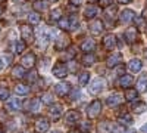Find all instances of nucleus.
<instances>
[{
    "label": "nucleus",
    "instance_id": "25",
    "mask_svg": "<svg viewBox=\"0 0 147 133\" xmlns=\"http://www.w3.org/2000/svg\"><path fill=\"white\" fill-rule=\"evenodd\" d=\"M84 15H85V18H87V19H93L97 15V8L94 5H88L87 8H85Z\"/></svg>",
    "mask_w": 147,
    "mask_h": 133
},
{
    "label": "nucleus",
    "instance_id": "32",
    "mask_svg": "<svg viewBox=\"0 0 147 133\" xmlns=\"http://www.w3.org/2000/svg\"><path fill=\"white\" fill-rule=\"evenodd\" d=\"M49 8V5H47V2L46 0H37V2L34 3V9L37 10V12H43V10H46Z\"/></svg>",
    "mask_w": 147,
    "mask_h": 133
},
{
    "label": "nucleus",
    "instance_id": "44",
    "mask_svg": "<svg viewBox=\"0 0 147 133\" xmlns=\"http://www.w3.org/2000/svg\"><path fill=\"white\" fill-rule=\"evenodd\" d=\"M99 2H100V6L102 8H107V6H110V5L113 3V0H99Z\"/></svg>",
    "mask_w": 147,
    "mask_h": 133
},
{
    "label": "nucleus",
    "instance_id": "11",
    "mask_svg": "<svg viewBox=\"0 0 147 133\" xmlns=\"http://www.w3.org/2000/svg\"><path fill=\"white\" fill-rule=\"evenodd\" d=\"M122 101H124V96H122L121 93H112L109 96V98L106 99V104L109 105V106H118V105H121L122 104Z\"/></svg>",
    "mask_w": 147,
    "mask_h": 133
},
{
    "label": "nucleus",
    "instance_id": "54",
    "mask_svg": "<svg viewBox=\"0 0 147 133\" xmlns=\"http://www.w3.org/2000/svg\"><path fill=\"white\" fill-rule=\"evenodd\" d=\"M49 2H57V0H49Z\"/></svg>",
    "mask_w": 147,
    "mask_h": 133
},
{
    "label": "nucleus",
    "instance_id": "33",
    "mask_svg": "<svg viewBox=\"0 0 147 133\" xmlns=\"http://www.w3.org/2000/svg\"><path fill=\"white\" fill-rule=\"evenodd\" d=\"M28 22L32 24V25H37V24L40 22V15H38V12H32V14L28 15Z\"/></svg>",
    "mask_w": 147,
    "mask_h": 133
},
{
    "label": "nucleus",
    "instance_id": "42",
    "mask_svg": "<svg viewBox=\"0 0 147 133\" xmlns=\"http://www.w3.org/2000/svg\"><path fill=\"white\" fill-rule=\"evenodd\" d=\"M25 44H27V43L24 42V40H22V42L18 40V43H16V52H18V53H22L24 49H25Z\"/></svg>",
    "mask_w": 147,
    "mask_h": 133
},
{
    "label": "nucleus",
    "instance_id": "16",
    "mask_svg": "<svg viewBox=\"0 0 147 133\" xmlns=\"http://www.w3.org/2000/svg\"><path fill=\"white\" fill-rule=\"evenodd\" d=\"M136 90L138 93L147 92V72H143V74L138 77V80H137V89Z\"/></svg>",
    "mask_w": 147,
    "mask_h": 133
},
{
    "label": "nucleus",
    "instance_id": "48",
    "mask_svg": "<svg viewBox=\"0 0 147 133\" xmlns=\"http://www.w3.org/2000/svg\"><path fill=\"white\" fill-rule=\"evenodd\" d=\"M71 3H72V5H75V6H78V5L81 3V0H71Z\"/></svg>",
    "mask_w": 147,
    "mask_h": 133
},
{
    "label": "nucleus",
    "instance_id": "28",
    "mask_svg": "<svg viewBox=\"0 0 147 133\" xmlns=\"http://www.w3.org/2000/svg\"><path fill=\"white\" fill-rule=\"evenodd\" d=\"M0 61H2L3 67H9L12 64V61H13V55L12 53H3V55H0Z\"/></svg>",
    "mask_w": 147,
    "mask_h": 133
},
{
    "label": "nucleus",
    "instance_id": "6",
    "mask_svg": "<svg viewBox=\"0 0 147 133\" xmlns=\"http://www.w3.org/2000/svg\"><path fill=\"white\" fill-rule=\"evenodd\" d=\"M49 127H50V123H49V120L44 118V117L38 118V120L34 123V130H35V133H46V132L49 130Z\"/></svg>",
    "mask_w": 147,
    "mask_h": 133
},
{
    "label": "nucleus",
    "instance_id": "40",
    "mask_svg": "<svg viewBox=\"0 0 147 133\" xmlns=\"http://www.w3.org/2000/svg\"><path fill=\"white\" fill-rule=\"evenodd\" d=\"M41 99H43V102H44V104L50 105V104H53V95H52V93H44Z\"/></svg>",
    "mask_w": 147,
    "mask_h": 133
},
{
    "label": "nucleus",
    "instance_id": "52",
    "mask_svg": "<svg viewBox=\"0 0 147 133\" xmlns=\"http://www.w3.org/2000/svg\"><path fill=\"white\" fill-rule=\"evenodd\" d=\"M2 12H3V8H2V6H0V15H2Z\"/></svg>",
    "mask_w": 147,
    "mask_h": 133
},
{
    "label": "nucleus",
    "instance_id": "21",
    "mask_svg": "<svg viewBox=\"0 0 147 133\" xmlns=\"http://www.w3.org/2000/svg\"><path fill=\"white\" fill-rule=\"evenodd\" d=\"M94 47H96V43H94V40H91V39H85V40L82 42V44H81V49H82V52H85V53L93 52Z\"/></svg>",
    "mask_w": 147,
    "mask_h": 133
},
{
    "label": "nucleus",
    "instance_id": "19",
    "mask_svg": "<svg viewBox=\"0 0 147 133\" xmlns=\"http://www.w3.org/2000/svg\"><path fill=\"white\" fill-rule=\"evenodd\" d=\"M125 39H127V42L128 43H136L137 40H138V31L136 30V28H128L127 31H125Z\"/></svg>",
    "mask_w": 147,
    "mask_h": 133
},
{
    "label": "nucleus",
    "instance_id": "55",
    "mask_svg": "<svg viewBox=\"0 0 147 133\" xmlns=\"http://www.w3.org/2000/svg\"><path fill=\"white\" fill-rule=\"evenodd\" d=\"M52 133H60V132H57V130H56V132H52Z\"/></svg>",
    "mask_w": 147,
    "mask_h": 133
},
{
    "label": "nucleus",
    "instance_id": "45",
    "mask_svg": "<svg viewBox=\"0 0 147 133\" xmlns=\"http://www.w3.org/2000/svg\"><path fill=\"white\" fill-rule=\"evenodd\" d=\"M80 129H81V132H84V133L88 132V130H90V123H82Z\"/></svg>",
    "mask_w": 147,
    "mask_h": 133
},
{
    "label": "nucleus",
    "instance_id": "49",
    "mask_svg": "<svg viewBox=\"0 0 147 133\" xmlns=\"http://www.w3.org/2000/svg\"><path fill=\"white\" fill-rule=\"evenodd\" d=\"M141 132H143V133H147V124H144V126L141 127Z\"/></svg>",
    "mask_w": 147,
    "mask_h": 133
},
{
    "label": "nucleus",
    "instance_id": "30",
    "mask_svg": "<svg viewBox=\"0 0 147 133\" xmlns=\"http://www.w3.org/2000/svg\"><path fill=\"white\" fill-rule=\"evenodd\" d=\"M38 106H40V101L38 99H31V102H28V105H27V110L30 113H37L38 111Z\"/></svg>",
    "mask_w": 147,
    "mask_h": 133
},
{
    "label": "nucleus",
    "instance_id": "37",
    "mask_svg": "<svg viewBox=\"0 0 147 133\" xmlns=\"http://www.w3.org/2000/svg\"><path fill=\"white\" fill-rule=\"evenodd\" d=\"M57 22L60 30H69V18H60Z\"/></svg>",
    "mask_w": 147,
    "mask_h": 133
},
{
    "label": "nucleus",
    "instance_id": "3",
    "mask_svg": "<svg viewBox=\"0 0 147 133\" xmlns=\"http://www.w3.org/2000/svg\"><path fill=\"white\" fill-rule=\"evenodd\" d=\"M100 113H102V102L99 99H96L90 104L88 110H87V115L88 118H97L100 115Z\"/></svg>",
    "mask_w": 147,
    "mask_h": 133
},
{
    "label": "nucleus",
    "instance_id": "5",
    "mask_svg": "<svg viewBox=\"0 0 147 133\" xmlns=\"http://www.w3.org/2000/svg\"><path fill=\"white\" fill-rule=\"evenodd\" d=\"M134 19H136V12L131 10V9H124V10L121 12V15H119L121 24H125V25L131 24Z\"/></svg>",
    "mask_w": 147,
    "mask_h": 133
},
{
    "label": "nucleus",
    "instance_id": "29",
    "mask_svg": "<svg viewBox=\"0 0 147 133\" xmlns=\"http://www.w3.org/2000/svg\"><path fill=\"white\" fill-rule=\"evenodd\" d=\"M137 96H138V92H137L136 89H127V90H125V99H127V101L134 102V101L137 99Z\"/></svg>",
    "mask_w": 147,
    "mask_h": 133
},
{
    "label": "nucleus",
    "instance_id": "58",
    "mask_svg": "<svg viewBox=\"0 0 147 133\" xmlns=\"http://www.w3.org/2000/svg\"><path fill=\"white\" fill-rule=\"evenodd\" d=\"M146 58H147V53H146Z\"/></svg>",
    "mask_w": 147,
    "mask_h": 133
},
{
    "label": "nucleus",
    "instance_id": "50",
    "mask_svg": "<svg viewBox=\"0 0 147 133\" xmlns=\"http://www.w3.org/2000/svg\"><path fill=\"white\" fill-rule=\"evenodd\" d=\"M143 18H144V19H147V9H144V10H143Z\"/></svg>",
    "mask_w": 147,
    "mask_h": 133
},
{
    "label": "nucleus",
    "instance_id": "56",
    "mask_svg": "<svg viewBox=\"0 0 147 133\" xmlns=\"http://www.w3.org/2000/svg\"><path fill=\"white\" fill-rule=\"evenodd\" d=\"M69 133H78V132H69Z\"/></svg>",
    "mask_w": 147,
    "mask_h": 133
},
{
    "label": "nucleus",
    "instance_id": "53",
    "mask_svg": "<svg viewBox=\"0 0 147 133\" xmlns=\"http://www.w3.org/2000/svg\"><path fill=\"white\" fill-rule=\"evenodd\" d=\"M88 2H91V3H94V2H97V0H88Z\"/></svg>",
    "mask_w": 147,
    "mask_h": 133
},
{
    "label": "nucleus",
    "instance_id": "15",
    "mask_svg": "<svg viewBox=\"0 0 147 133\" xmlns=\"http://www.w3.org/2000/svg\"><path fill=\"white\" fill-rule=\"evenodd\" d=\"M103 46L106 47L107 50H113L115 46H116V35H113V34L105 35V39H103Z\"/></svg>",
    "mask_w": 147,
    "mask_h": 133
},
{
    "label": "nucleus",
    "instance_id": "14",
    "mask_svg": "<svg viewBox=\"0 0 147 133\" xmlns=\"http://www.w3.org/2000/svg\"><path fill=\"white\" fill-rule=\"evenodd\" d=\"M78 120H80V113H78V111H75V110L68 111V113H66V115H65V123H66L68 126L75 124V123L78 121Z\"/></svg>",
    "mask_w": 147,
    "mask_h": 133
},
{
    "label": "nucleus",
    "instance_id": "24",
    "mask_svg": "<svg viewBox=\"0 0 147 133\" xmlns=\"http://www.w3.org/2000/svg\"><path fill=\"white\" fill-rule=\"evenodd\" d=\"M132 83H134V77L129 76V74H124L121 77V80H119V84L122 87H129Z\"/></svg>",
    "mask_w": 147,
    "mask_h": 133
},
{
    "label": "nucleus",
    "instance_id": "47",
    "mask_svg": "<svg viewBox=\"0 0 147 133\" xmlns=\"http://www.w3.org/2000/svg\"><path fill=\"white\" fill-rule=\"evenodd\" d=\"M118 2H119L121 5H127V3H129V2H132V0H118Z\"/></svg>",
    "mask_w": 147,
    "mask_h": 133
},
{
    "label": "nucleus",
    "instance_id": "13",
    "mask_svg": "<svg viewBox=\"0 0 147 133\" xmlns=\"http://www.w3.org/2000/svg\"><path fill=\"white\" fill-rule=\"evenodd\" d=\"M106 64H107V67H112V68L116 67V65H119V64H122V55L118 53V52H113L112 55L106 59Z\"/></svg>",
    "mask_w": 147,
    "mask_h": 133
},
{
    "label": "nucleus",
    "instance_id": "7",
    "mask_svg": "<svg viewBox=\"0 0 147 133\" xmlns=\"http://www.w3.org/2000/svg\"><path fill=\"white\" fill-rule=\"evenodd\" d=\"M71 44V40H69V37L68 35H65V34H60V35H57V40L55 42V47H56V50H65V47H68Z\"/></svg>",
    "mask_w": 147,
    "mask_h": 133
},
{
    "label": "nucleus",
    "instance_id": "23",
    "mask_svg": "<svg viewBox=\"0 0 147 133\" xmlns=\"http://www.w3.org/2000/svg\"><path fill=\"white\" fill-rule=\"evenodd\" d=\"M6 106L9 108L10 111H19L21 110V101L18 98H10L6 104Z\"/></svg>",
    "mask_w": 147,
    "mask_h": 133
},
{
    "label": "nucleus",
    "instance_id": "9",
    "mask_svg": "<svg viewBox=\"0 0 147 133\" xmlns=\"http://www.w3.org/2000/svg\"><path fill=\"white\" fill-rule=\"evenodd\" d=\"M66 74H68L66 67H65L62 62H56L55 67H53V76L57 77V78H65Z\"/></svg>",
    "mask_w": 147,
    "mask_h": 133
},
{
    "label": "nucleus",
    "instance_id": "27",
    "mask_svg": "<svg viewBox=\"0 0 147 133\" xmlns=\"http://www.w3.org/2000/svg\"><path fill=\"white\" fill-rule=\"evenodd\" d=\"M96 62V58H94V55L90 52V53H85L84 56H82V65H85V67H90V65H93Z\"/></svg>",
    "mask_w": 147,
    "mask_h": 133
},
{
    "label": "nucleus",
    "instance_id": "36",
    "mask_svg": "<svg viewBox=\"0 0 147 133\" xmlns=\"http://www.w3.org/2000/svg\"><path fill=\"white\" fill-rule=\"evenodd\" d=\"M68 18H69V30H75L78 27V18H77V15H71Z\"/></svg>",
    "mask_w": 147,
    "mask_h": 133
},
{
    "label": "nucleus",
    "instance_id": "1",
    "mask_svg": "<svg viewBox=\"0 0 147 133\" xmlns=\"http://www.w3.org/2000/svg\"><path fill=\"white\" fill-rule=\"evenodd\" d=\"M105 87H106V80L105 78H100V77H97V78H94L91 83H90V86H88V92L91 93V95H99V93H102L103 90H105Z\"/></svg>",
    "mask_w": 147,
    "mask_h": 133
},
{
    "label": "nucleus",
    "instance_id": "4",
    "mask_svg": "<svg viewBox=\"0 0 147 133\" xmlns=\"http://www.w3.org/2000/svg\"><path fill=\"white\" fill-rule=\"evenodd\" d=\"M21 37L25 43H31L34 40V33L32 28L28 25V24H22L21 25Z\"/></svg>",
    "mask_w": 147,
    "mask_h": 133
},
{
    "label": "nucleus",
    "instance_id": "2",
    "mask_svg": "<svg viewBox=\"0 0 147 133\" xmlns=\"http://www.w3.org/2000/svg\"><path fill=\"white\" fill-rule=\"evenodd\" d=\"M50 40H52V34L49 33V30L46 27H41L38 30V44H40V47L46 49L47 44L50 43Z\"/></svg>",
    "mask_w": 147,
    "mask_h": 133
},
{
    "label": "nucleus",
    "instance_id": "20",
    "mask_svg": "<svg viewBox=\"0 0 147 133\" xmlns=\"http://www.w3.org/2000/svg\"><path fill=\"white\" fill-rule=\"evenodd\" d=\"M132 111L136 113V114H143L144 111H147V104L143 102V101H136L132 104Z\"/></svg>",
    "mask_w": 147,
    "mask_h": 133
},
{
    "label": "nucleus",
    "instance_id": "38",
    "mask_svg": "<svg viewBox=\"0 0 147 133\" xmlns=\"http://www.w3.org/2000/svg\"><path fill=\"white\" fill-rule=\"evenodd\" d=\"M134 21H136V24H137V28L138 30H146L147 28V24H146V19L141 16V18H136V19H134Z\"/></svg>",
    "mask_w": 147,
    "mask_h": 133
},
{
    "label": "nucleus",
    "instance_id": "43",
    "mask_svg": "<svg viewBox=\"0 0 147 133\" xmlns=\"http://www.w3.org/2000/svg\"><path fill=\"white\" fill-rule=\"evenodd\" d=\"M25 76H27V78H28L30 83H32V81L37 80V72H35V71H31L30 74H25Z\"/></svg>",
    "mask_w": 147,
    "mask_h": 133
},
{
    "label": "nucleus",
    "instance_id": "17",
    "mask_svg": "<svg viewBox=\"0 0 147 133\" xmlns=\"http://www.w3.org/2000/svg\"><path fill=\"white\" fill-rule=\"evenodd\" d=\"M103 30H105V28H103V22H102L100 19H94V21L90 22V31H91V34L99 35Z\"/></svg>",
    "mask_w": 147,
    "mask_h": 133
},
{
    "label": "nucleus",
    "instance_id": "26",
    "mask_svg": "<svg viewBox=\"0 0 147 133\" xmlns=\"http://www.w3.org/2000/svg\"><path fill=\"white\" fill-rule=\"evenodd\" d=\"M12 77L13 78H24L25 77V68H24L22 65L15 67L13 70H12Z\"/></svg>",
    "mask_w": 147,
    "mask_h": 133
},
{
    "label": "nucleus",
    "instance_id": "41",
    "mask_svg": "<svg viewBox=\"0 0 147 133\" xmlns=\"http://www.w3.org/2000/svg\"><path fill=\"white\" fill-rule=\"evenodd\" d=\"M0 99H2V101L9 99V90H7V87H0Z\"/></svg>",
    "mask_w": 147,
    "mask_h": 133
},
{
    "label": "nucleus",
    "instance_id": "57",
    "mask_svg": "<svg viewBox=\"0 0 147 133\" xmlns=\"http://www.w3.org/2000/svg\"><path fill=\"white\" fill-rule=\"evenodd\" d=\"M15 2H19V0H15Z\"/></svg>",
    "mask_w": 147,
    "mask_h": 133
},
{
    "label": "nucleus",
    "instance_id": "18",
    "mask_svg": "<svg viewBox=\"0 0 147 133\" xmlns=\"http://www.w3.org/2000/svg\"><path fill=\"white\" fill-rule=\"evenodd\" d=\"M62 113H63V106L60 105V104H53V105L50 106V115H52V118L55 120V121L60 118Z\"/></svg>",
    "mask_w": 147,
    "mask_h": 133
},
{
    "label": "nucleus",
    "instance_id": "22",
    "mask_svg": "<svg viewBox=\"0 0 147 133\" xmlns=\"http://www.w3.org/2000/svg\"><path fill=\"white\" fill-rule=\"evenodd\" d=\"M141 68H143V64H141L140 59H131L128 62V70L131 72H138Z\"/></svg>",
    "mask_w": 147,
    "mask_h": 133
},
{
    "label": "nucleus",
    "instance_id": "46",
    "mask_svg": "<svg viewBox=\"0 0 147 133\" xmlns=\"http://www.w3.org/2000/svg\"><path fill=\"white\" fill-rule=\"evenodd\" d=\"M74 64H75V62H74V61H71V62H69V70H71V72H77L78 67H75V65H74Z\"/></svg>",
    "mask_w": 147,
    "mask_h": 133
},
{
    "label": "nucleus",
    "instance_id": "31",
    "mask_svg": "<svg viewBox=\"0 0 147 133\" xmlns=\"http://www.w3.org/2000/svg\"><path fill=\"white\" fill-rule=\"evenodd\" d=\"M15 92L21 96H25V95L30 93V86H27V84H18L15 87Z\"/></svg>",
    "mask_w": 147,
    "mask_h": 133
},
{
    "label": "nucleus",
    "instance_id": "35",
    "mask_svg": "<svg viewBox=\"0 0 147 133\" xmlns=\"http://www.w3.org/2000/svg\"><path fill=\"white\" fill-rule=\"evenodd\" d=\"M118 121H119L121 124H131V123H132V117H131L129 114H124V115H121V117L118 118Z\"/></svg>",
    "mask_w": 147,
    "mask_h": 133
},
{
    "label": "nucleus",
    "instance_id": "39",
    "mask_svg": "<svg viewBox=\"0 0 147 133\" xmlns=\"http://www.w3.org/2000/svg\"><path fill=\"white\" fill-rule=\"evenodd\" d=\"M88 78H90V74H88V72H82V74L80 76V78H78L80 86H85V84L88 83Z\"/></svg>",
    "mask_w": 147,
    "mask_h": 133
},
{
    "label": "nucleus",
    "instance_id": "12",
    "mask_svg": "<svg viewBox=\"0 0 147 133\" xmlns=\"http://www.w3.org/2000/svg\"><path fill=\"white\" fill-rule=\"evenodd\" d=\"M99 132L100 133H116L118 127L110 121H103V123L99 124Z\"/></svg>",
    "mask_w": 147,
    "mask_h": 133
},
{
    "label": "nucleus",
    "instance_id": "8",
    "mask_svg": "<svg viewBox=\"0 0 147 133\" xmlns=\"http://www.w3.org/2000/svg\"><path fill=\"white\" fill-rule=\"evenodd\" d=\"M55 92H56L57 96L63 98V96L69 95V92H71V84L66 83V81H63V83H57L56 86H55Z\"/></svg>",
    "mask_w": 147,
    "mask_h": 133
},
{
    "label": "nucleus",
    "instance_id": "34",
    "mask_svg": "<svg viewBox=\"0 0 147 133\" xmlns=\"http://www.w3.org/2000/svg\"><path fill=\"white\" fill-rule=\"evenodd\" d=\"M60 18H62V9H60V8L53 9L52 14H50V19H52V21H59Z\"/></svg>",
    "mask_w": 147,
    "mask_h": 133
},
{
    "label": "nucleus",
    "instance_id": "51",
    "mask_svg": "<svg viewBox=\"0 0 147 133\" xmlns=\"http://www.w3.org/2000/svg\"><path fill=\"white\" fill-rule=\"evenodd\" d=\"M127 133H136V130H134V129H129V130H128Z\"/></svg>",
    "mask_w": 147,
    "mask_h": 133
},
{
    "label": "nucleus",
    "instance_id": "10",
    "mask_svg": "<svg viewBox=\"0 0 147 133\" xmlns=\"http://www.w3.org/2000/svg\"><path fill=\"white\" fill-rule=\"evenodd\" d=\"M21 65L24 68H32L35 65V55L34 53H27V55H24L22 59H21Z\"/></svg>",
    "mask_w": 147,
    "mask_h": 133
}]
</instances>
